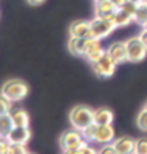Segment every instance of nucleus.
Here are the masks:
<instances>
[{
	"instance_id": "obj_1",
	"label": "nucleus",
	"mask_w": 147,
	"mask_h": 154,
	"mask_svg": "<svg viewBox=\"0 0 147 154\" xmlns=\"http://www.w3.org/2000/svg\"><path fill=\"white\" fill-rule=\"evenodd\" d=\"M0 93H3L8 100L12 102L21 101L27 96L28 93V85L26 84L25 80L18 79V78H12L8 79L5 83L2 85Z\"/></svg>"
},
{
	"instance_id": "obj_2",
	"label": "nucleus",
	"mask_w": 147,
	"mask_h": 154,
	"mask_svg": "<svg viewBox=\"0 0 147 154\" xmlns=\"http://www.w3.org/2000/svg\"><path fill=\"white\" fill-rule=\"evenodd\" d=\"M94 122V110L86 105H76L70 112V123L74 128L83 131Z\"/></svg>"
},
{
	"instance_id": "obj_3",
	"label": "nucleus",
	"mask_w": 147,
	"mask_h": 154,
	"mask_svg": "<svg viewBox=\"0 0 147 154\" xmlns=\"http://www.w3.org/2000/svg\"><path fill=\"white\" fill-rule=\"evenodd\" d=\"M84 141L85 140L83 137L81 131L72 128V130H67L62 134L61 139H59V145H61V149L64 153L77 154V150L84 144Z\"/></svg>"
},
{
	"instance_id": "obj_4",
	"label": "nucleus",
	"mask_w": 147,
	"mask_h": 154,
	"mask_svg": "<svg viewBox=\"0 0 147 154\" xmlns=\"http://www.w3.org/2000/svg\"><path fill=\"white\" fill-rule=\"evenodd\" d=\"M128 52V62H141L147 56V47L143 44L140 36H133L125 42Z\"/></svg>"
},
{
	"instance_id": "obj_5",
	"label": "nucleus",
	"mask_w": 147,
	"mask_h": 154,
	"mask_svg": "<svg viewBox=\"0 0 147 154\" xmlns=\"http://www.w3.org/2000/svg\"><path fill=\"white\" fill-rule=\"evenodd\" d=\"M92 65V70L94 71V74H96L97 76H99V78H111L112 75H114V72L116 70V63L114 60L111 58V56L109 53L103 54V56L98 60V61L90 63Z\"/></svg>"
},
{
	"instance_id": "obj_6",
	"label": "nucleus",
	"mask_w": 147,
	"mask_h": 154,
	"mask_svg": "<svg viewBox=\"0 0 147 154\" xmlns=\"http://www.w3.org/2000/svg\"><path fill=\"white\" fill-rule=\"evenodd\" d=\"M90 27H92V35L97 39H105L114 32V30L118 27L114 22V20L101 18V17H94L90 21Z\"/></svg>"
},
{
	"instance_id": "obj_7",
	"label": "nucleus",
	"mask_w": 147,
	"mask_h": 154,
	"mask_svg": "<svg viewBox=\"0 0 147 154\" xmlns=\"http://www.w3.org/2000/svg\"><path fill=\"white\" fill-rule=\"evenodd\" d=\"M105 53H106V51L102 48L101 39H97V38H89L88 43H86V48H85V52H84L83 57L89 63H93V62L98 61Z\"/></svg>"
},
{
	"instance_id": "obj_8",
	"label": "nucleus",
	"mask_w": 147,
	"mask_h": 154,
	"mask_svg": "<svg viewBox=\"0 0 147 154\" xmlns=\"http://www.w3.org/2000/svg\"><path fill=\"white\" fill-rule=\"evenodd\" d=\"M119 8L112 3V0H98L94 2V14L96 17L107 20H114V16Z\"/></svg>"
},
{
	"instance_id": "obj_9",
	"label": "nucleus",
	"mask_w": 147,
	"mask_h": 154,
	"mask_svg": "<svg viewBox=\"0 0 147 154\" xmlns=\"http://www.w3.org/2000/svg\"><path fill=\"white\" fill-rule=\"evenodd\" d=\"M107 53L111 56V58L118 63L128 62V52H127V44L125 42H115L111 43L107 48Z\"/></svg>"
},
{
	"instance_id": "obj_10",
	"label": "nucleus",
	"mask_w": 147,
	"mask_h": 154,
	"mask_svg": "<svg viewBox=\"0 0 147 154\" xmlns=\"http://www.w3.org/2000/svg\"><path fill=\"white\" fill-rule=\"evenodd\" d=\"M30 137H31V131L28 130V127L14 126L7 136V140L10 144H27Z\"/></svg>"
},
{
	"instance_id": "obj_11",
	"label": "nucleus",
	"mask_w": 147,
	"mask_h": 154,
	"mask_svg": "<svg viewBox=\"0 0 147 154\" xmlns=\"http://www.w3.org/2000/svg\"><path fill=\"white\" fill-rule=\"evenodd\" d=\"M70 36L77 38H93L90 21H74L70 25Z\"/></svg>"
},
{
	"instance_id": "obj_12",
	"label": "nucleus",
	"mask_w": 147,
	"mask_h": 154,
	"mask_svg": "<svg viewBox=\"0 0 147 154\" xmlns=\"http://www.w3.org/2000/svg\"><path fill=\"white\" fill-rule=\"evenodd\" d=\"M114 146L116 148L118 154H130L134 153L136 149V140L132 139L130 136H122L112 141Z\"/></svg>"
},
{
	"instance_id": "obj_13",
	"label": "nucleus",
	"mask_w": 147,
	"mask_h": 154,
	"mask_svg": "<svg viewBox=\"0 0 147 154\" xmlns=\"http://www.w3.org/2000/svg\"><path fill=\"white\" fill-rule=\"evenodd\" d=\"M115 140V131L111 125H101L97 127V134H96V140L94 143L99 145H105L112 143Z\"/></svg>"
},
{
	"instance_id": "obj_14",
	"label": "nucleus",
	"mask_w": 147,
	"mask_h": 154,
	"mask_svg": "<svg viewBox=\"0 0 147 154\" xmlns=\"http://www.w3.org/2000/svg\"><path fill=\"white\" fill-rule=\"evenodd\" d=\"M89 38H77V36H71L68 40V51L70 53L75 54V56H84L86 43H88Z\"/></svg>"
},
{
	"instance_id": "obj_15",
	"label": "nucleus",
	"mask_w": 147,
	"mask_h": 154,
	"mask_svg": "<svg viewBox=\"0 0 147 154\" xmlns=\"http://www.w3.org/2000/svg\"><path fill=\"white\" fill-rule=\"evenodd\" d=\"M114 121V113L109 108H98L94 110V123L101 125H111Z\"/></svg>"
},
{
	"instance_id": "obj_16",
	"label": "nucleus",
	"mask_w": 147,
	"mask_h": 154,
	"mask_svg": "<svg viewBox=\"0 0 147 154\" xmlns=\"http://www.w3.org/2000/svg\"><path fill=\"white\" fill-rule=\"evenodd\" d=\"M13 127H14V123H13L10 113H5L0 115V137L7 139V136L13 130Z\"/></svg>"
},
{
	"instance_id": "obj_17",
	"label": "nucleus",
	"mask_w": 147,
	"mask_h": 154,
	"mask_svg": "<svg viewBox=\"0 0 147 154\" xmlns=\"http://www.w3.org/2000/svg\"><path fill=\"white\" fill-rule=\"evenodd\" d=\"M114 22L118 27H124L128 26L129 23L134 22V17L130 13H128V12H125L124 9H122V8H119L114 16Z\"/></svg>"
},
{
	"instance_id": "obj_18",
	"label": "nucleus",
	"mask_w": 147,
	"mask_h": 154,
	"mask_svg": "<svg viewBox=\"0 0 147 154\" xmlns=\"http://www.w3.org/2000/svg\"><path fill=\"white\" fill-rule=\"evenodd\" d=\"M12 115V119H13V123L14 126H23V127H28V123H30V118H28V114L26 110L23 109H16L10 113Z\"/></svg>"
},
{
	"instance_id": "obj_19",
	"label": "nucleus",
	"mask_w": 147,
	"mask_h": 154,
	"mask_svg": "<svg viewBox=\"0 0 147 154\" xmlns=\"http://www.w3.org/2000/svg\"><path fill=\"white\" fill-rule=\"evenodd\" d=\"M147 21V0L143 3H140L137 5V11L134 13V22L143 26Z\"/></svg>"
},
{
	"instance_id": "obj_20",
	"label": "nucleus",
	"mask_w": 147,
	"mask_h": 154,
	"mask_svg": "<svg viewBox=\"0 0 147 154\" xmlns=\"http://www.w3.org/2000/svg\"><path fill=\"white\" fill-rule=\"evenodd\" d=\"M97 127H98V125L94 122L92 125H89L88 127H85L84 130L81 131L84 140H86L88 143H94V140H96V134H97Z\"/></svg>"
},
{
	"instance_id": "obj_21",
	"label": "nucleus",
	"mask_w": 147,
	"mask_h": 154,
	"mask_svg": "<svg viewBox=\"0 0 147 154\" xmlns=\"http://www.w3.org/2000/svg\"><path fill=\"white\" fill-rule=\"evenodd\" d=\"M137 126L140 130L147 132V110L145 108L137 115Z\"/></svg>"
},
{
	"instance_id": "obj_22",
	"label": "nucleus",
	"mask_w": 147,
	"mask_h": 154,
	"mask_svg": "<svg viewBox=\"0 0 147 154\" xmlns=\"http://www.w3.org/2000/svg\"><path fill=\"white\" fill-rule=\"evenodd\" d=\"M10 109H12V101L8 100L3 93H0V115L10 113Z\"/></svg>"
},
{
	"instance_id": "obj_23",
	"label": "nucleus",
	"mask_w": 147,
	"mask_h": 154,
	"mask_svg": "<svg viewBox=\"0 0 147 154\" xmlns=\"http://www.w3.org/2000/svg\"><path fill=\"white\" fill-rule=\"evenodd\" d=\"M136 154H147V137H140L136 140Z\"/></svg>"
},
{
	"instance_id": "obj_24",
	"label": "nucleus",
	"mask_w": 147,
	"mask_h": 154,
	"mask_svg": "<svg viewBox=\"0 0 147 154\" xmlns=\"http://www.w3.org/2000/svg\"><path fill=\"white\" fill-rule=\"evenodd\" d=\"M28 149L26 144H10V154H27Z\"/></svg>"
},
{
	"instance_id": "obj_25",
	"label": "nucleus",
	"mask_w": 147,
	"mask_h": 154,
	"mask_svg": "<svg viewBox=\"0 0 147 154\" xmlns=\"http://www.w3.org/2000/svg\"><path fill=\"white\" fill-rule=\"evenodd\" d=\"M94 153H98V150H96L93 146H90V143H88L86 140L77 150V154H94Z\"/></svg>"
},
{
	"instance_id": "obj_26",
	"label": "nucleus",
	"mask_w": 147,
	"mask_h": 154,
	"mask_svg": "<svg viewBox=\"0 0 147 154\" xmlns=\"http://www.w3.org/2000/svg\"><path fill=\"white\" fill-rule=\"evenodd\" d=\"M98 153H102V154H118V152H116V148L114 146V144H112V143L102 145L101 149L98 150Z\"/></svg>"
},
{
	"instance_id": "obj_27",
	"label": "nucleus",
	"mask_w": 147,
	"mask_h": 154,
	"mask_svg": "<svg viewBox=\"0 0 147 154\" xmlns=\"http://www.w3.org/2000/svg\"><path fill=\"white\" fill-rule=\"evenodd\" d=\"M0 154H10V143L3 137H0Z\"/></svg>"
},
{
	"instance_id": "obj_28",
	"label": "nucleus",
	"mask_w": 147,
	"mask_h": 154,
	"mask_svg": "<svg viewBox=\"0 0 147 154\" xmlns=\"http://www.w3.org/2000/svg\"><path fill=\"white\" fill-rule=\"evenodd\" d=\"M137 5H138V4L130 2V0H128V2L122 7V9H124L125 12H128V13H130L133 17H134V13H136V11H137Z\"/></svg>"
},
{
	"instance_id": "obj_29",
	"label": "nucleus",
	"mask_w": 147,
	"mask_h": 154,
	"mask_svg": "<svg viewBox=\"0 0 147 154\" xmlns=\"http://www.w3.org/2000/svg\"><path fill=\"white\" fill-rule=\"evenodd\" d=\"M138 36L141 38V40L143 42V44L147 47V29H143V30H142V31L140 32V35H138Z\"/></svg>"
},
{
	"instance_id": "obj_30",
	"label": "nucleus",
	"mask_w": 147,
	"mask_h": 154,
	"mask_svg": "<svg viewBox=\"0 0 147 154\" xmlns=\"http://www.w3.org/2000/svg\"><path fill=\"white\" fill-rule=\"evenodd\" d=\"M45 0H27V3L30 4V5H34V7H36V5H40V4H43Z\"/></svg>"
},
{
	"instance_id": "obj_31",
	"label": "nucleus",
	"mask_w": 147,
	"mask_h": 154,
	"mask_svg": "<svg viewBox=\"0 0 147 154\" xmlns=\"http://www.w3.org/2000/svg\"><path fill=\"white\" fill-rule=\"evenodd\" d=\"M127 2H128V0H112V3H114L118 8H122Z\"/></svg>"
},
{
	"instance_id": "obj_32",
	"label": "nucleus",
	"mask_w": 147,
	"mask_h": 154,
	"mask_svg": "<svg viewBox=\"0 0 147 154\" xmlns=\"http://www.w3.org/2000/svg\"><path fill=\"white\" fill-rule=\"evenodd\" d=\"M130 2L136 3V4H140V3H143V2H146V0H130Z\"/></svg>"
},
{
	"instance_id": "obj_33",
	"label": "nucleus",
	"mask_w": 147,
	"mask_h": 154,
	"mask_svg": "<svg viewBox=\"0 0 147 154\" xmlns=\"http://www.w3.org/2000/svg\"><path fill=\"white\" fill-rule=\"evenodd\" d=\"M143 29H147V21H146V23L143 25Z\"/></svg>"
},
{
	"instance_id": "obj_34",
	"label": "nucleus",
	"mask_w": 147,
	"mask_h": 154,
	"mask_svg": "<svg viewBox=\"0 0 147 154\" xmlns=\"http://www.w3.org/2000/svg\"><path fill=\"white\" fill-rule=\"evenodd\" d=\"M143 108H145V109L147 110V102H146V104H145V106H143Z\"/></svg>"
},
{
	"instance_id": "obj_35",
	"label": "nucleus",
	"mask_w": 147,
	"mask_h": 154,
	"mask_svg": "<svg viewBox=\"0 0 147 154\" xmlns=\"http://www.w3.org/2000/svg\"><path fill=\"white\" fill-rule=\"evenodd\" d=\"M94 2H98V0H94Z\"/></svg>"
}]
</instances>
